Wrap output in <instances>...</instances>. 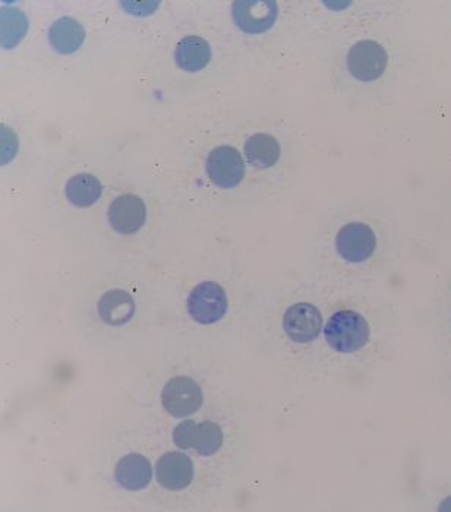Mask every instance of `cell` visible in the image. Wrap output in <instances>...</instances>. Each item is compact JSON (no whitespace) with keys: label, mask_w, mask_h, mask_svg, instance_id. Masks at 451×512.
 <instances>
[{"label":"cell","mask_w":451,"mask_h":512,"mask_svg":"<svg viewBox=\"0 0 451 512\" xmlns=\"http://www.w3.org/2000/svg\"><path fill=\"white\" fill-rule=\"evenodd\" d=\"M227 306L225 289L213 281L198 284L188 297L189 315L198 324H216L226 315Z\"/></svg>","instance_id":"cell-4"},{"label":"cell","mask_w":451,"mask_h":512,"mask_svg":"<svg viewBox=\"0 0 451 512\" xmlns=\"http://www.w3.org/2000/svg\"><path fill=\"white\" fill-rule=\"evenodd\" d=\"M103 186L96 176L80 173L68 180L65 194L68 201L75 207L87 208L96 204L102 197Z\"/></svg>","instance_id":"cell-17"},{"label":"cell","mask_w":451,"mask_h":512,"mask_svg":"<svg viewBox=\"0 0 451 512\" xmlns=\"http://www.w3.org/2000/svg\"><path fill=\"white\" fill-rule=\"evenodd\" d=\"M244 151L248 163L257 169H270L280 158L279 141L268 134L252 135L245 142Z\"/></svg>","instance_id":"cell-15"},{"label":"cell","mask_w":451,"mask_h":512,"mask_svg":"<svg viewBox=\"0 0 451 512\" xmlns=\"http://www.w3.org/2000/svg\"><path fill=\"white\" fill-rule=\"evenodd\" d=\"M107 217L116 232L122 235H134L147 220V208L143 199L137 195L125 194L110 204Z\"/></svg>","instance_id":"cell-9"},{"label":"cell","mask_w":451,"mask_h":512,"mask_svg":"<svg viewBox=\"0 0 451 512\" xmlns=\"http://www.w3.org/2000/svg\"><path fill=\"white\" fill-rule=\"evenodd\" d=\"M208 178L222 189L238 186L245 176V163L241 153L229 145L214 148L205 163Z\"/></svg>","instance_id":"cell-5"},{"label":"cell","mask_w":451,"mask_h":512,"mask_svg":"<svg viewBox=\"0 0 451 512\" xmlns=\"http://www.w3.org/2000/svg\"><path fill=\"white\" fill-rule=\"evenodd\" d=\"M176 65L186 72H198L211 60V47L197 36L185 37L179 41L175 50Z\"/></svg>","instance_id":"cell-14"},{"label":"cell","mask_w":451,"mask_h":512,"mask_svg":"<svg viewBox=\"0 0 451 512\" xmlns=\"http://www.w3.org/2000/svg\"><path fill=\"white\" fill-rule=\"evenodd\" d=\"M85 40L84 27L71 17L59 18L49 28V41L61 55H72L80 50Z\"/></svg>","instance_id":"cell-13"},{"label":"cell","mask_w":451,"mask_h":512,"mask_svg":"<svg viewBox=\"0 0 451 512\" xmlns=\"http://www.w3.org/2000/svg\"><path fill=\"white\" fill-rule=\"evenodd\" d=\"M225 436L222 428L213 422L195 423L192 420L189 428L188 450L194 448L203 457H210L222 448Z\"/></svg>","instance_id":"cell-16"},{"label":"cell","mask_w":451,"mask_h":512,"mask_svg":"<svg viewBox=\"0 0 451 512\" xmlns=\"http://www.w3.org/2000/svg\"><path fill=\"white\" fill-rule=\"evenodd\" d=\"M157 482L167 491H182L194 480V464L188 455L170 451L159 458L156 466Z\"/></svg>","instance_id":"cell-10"},{"label":"cell","mask_w":451,"mask_h":512,"mask_svg":"<svg viewBox=\"0 0 451 512\" xmlns=\"http://www.w3.org/2000/svg\"><path fill=\"white\" fill-rule=\"evenodd\" d=\"M100 318L112 327H121L131 321L135 314V302L128 292L121 289L109 290L99 300Z\"/></svg>","instance_id":"cell-12"},{"label":"cell","mask_w":451,"mask_h":512,"mask_svg":"<svg viewBox=\"0 0 451 512\" xmlns=\"http://www.w3.org/2000/svg\"><path fill=\"white\" fill-rule=\"evenodd\" d=\"M2 132L5 135H2V164L8 163L14 158L15 153L11 150V144H18L17 137H15L14 132L11 129L6 128V126H2Z\"/></svg>","instance_id":"cell-20"},{"label":"cell","mask_w":451,"mask_h":512,"mask_svg":"<svg viewBox=\"0 0 451 512\" xmlns=\"http://www.w3.org/2000/svg\"><path fill=\"white\" fill-rule=\"evenodd\" d=\"M204 394L200 385L188 376H175L167 381L162 391V404L170 416H191L203 406Z\"/></svg>","instance_id":"cell-3"},{"label":"cell","mask_w":451,"mask_h":512,"mask_svg":"<svg viewBox=\"0 0 451 512\" xmlns=\"http://www.w3.org/2000/svg\"><path fill=\"white\" fill-rule=\"evenodd\" d=\"M324 335L328 346L339 353H355L369 340L367 319L355 311H339L328 319Z\"/></svg>","instance_id":"cell-1"},{"label":"cell","mask_w":451,"mask_h":512,"mask_svg":"<svg viewBox=\"0 0 451 512\" xmlns=\"http://www.w3.org/2000/svg\"><path fill=\"white\" fill-rule=\"evenodd\" d=\"M28 33V18L17 8H6L0 12V43L3 49H14Z\"/></svg>","instance_id":"cell-18"},{"label":"cell","mask_w":451,"mask_h":512,"mask_svg":"<svg viewBox=\"0 0 451 512\" xmlns=\"http://www.w3.org/2000/svg\"><path fill=\"white\" fill-rule=\"evenodd\" d=\"M346 62L353 78L361 82H371L383 77L389 55L377 41L362 40L350 47Z\"/></svg>","instance_id":"cell-2"},{"label":"cell","mask_w":451,"mask_h":512,"mask_svg":"<svg viewBox=\"0 0 451 512\" xmlns=\"http://www.w3.org/2000/svg\"><path fill=\"white\" fill-rule=\"evenodd\" d=\"M377 248V236L365 223L346 224L336 236V249L343 259L352 264L367 261Z\"/></svg>","instance_id":"cell-7"},{"label":"cell","mask_w":451,"mask_h":512,"mask_svg":"<svg viewBox=\"0 0 451 512\" xmlns=\"http://www.w3.org/2000/svg\"><path fill=\"white\" fill-rule=\"evenodd\" d=\"M121 6L128 14L145 17V15L154 14L160 2H122Z\"/></svg>","instance_id":"cell-19"},{"label":"cell","mask_w":451,"mask_h":512,"mask_svg":"<svg viewBox=\"0 0 451 512\" xmlns=\"http://www.w3.org/2000/svg\"><path fill=\"white\" fill-rule=\"evenodd\" d=\"M233 20L248 34L266 33L279 17L274 0H236L232 5Z\"/></svg>","instance_id":"cell-6"},{"label":"cell","mask_w":451,"mask_h":512,"mask_svg":"<svg viewBox=\"0 0 451 512\" xmlns=\"http://www.w3.org/2000/svg\"><path fill=\"white\" fill-rule=\"evenodd\" d=\"M283 328L295 343H311L323 330V315L311 303H295L286 311Z\"/></svg>","instance_id":"cell-8"},{"label":"cell","mask_w":451,"mask_h":512,"mask_svg":"<svg viewBox=\"0 0 451 512\" xmlns=\"http://www.w3.org/2000/svg\"><path fill=\"white\" fill-rule=\"evenodd\" d=\"M115 479L128 491H141L150 485L153 469L150 460L141 454H128L116 464Z\"/></svg>","instance_id":"cell-11"}]
</instances>
